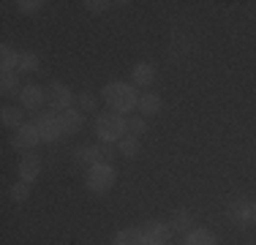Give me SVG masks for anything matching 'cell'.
<instances>
[{"instance_id": "cell-1", "label": "cell", "mask_w": 256, "mask_h": 245, "mask_svg": "<svg viewBox=\"0 0 256 245\" xmlns=\"http://www.w3.org/2000/svg\"><path fill=\"white\" fill-rule=\"evenodd\" d=\"M104 101L109 104V112H131L134 106H139V96H136V88L134 84H126V82H109L104 88Z\"/></svg>"}, {"instance_id": "cell-2", "label": "cell", "mask_w": 256, "mask_h": 245, "mask_svg": "<svg viewBox=\"0 0 256 245\" xmlns=\"http://www.w3.org/2000/svg\"><path fill=\"white\" fill-rule=\"evenodd\" d=\"M114 180H118V172H114L112 164H93V166L88 169L84 186L93 194H106V191H112Z\"/></svg>"}, {"instance_id": "cell-3", "label": "cell", "mask_w": 256, "mask_h": 245, "mask_svg": "<svg viewBox=\"0 0 256 245\" xmlns=\"http://www.w3.org/2000/svg\"><path fill=\"white\" fill-rule=\"evenodd\" d=\"M96 134H98L101 142H118V139H123L126 134V120L120 118L118 112H104L96 118Z\"/></svg>"}, {"instance_id": "cell-4", "label": "cell", "mask_w": 256, "mask_h": 245, "mask_svg": "<svg viewBox=\"0 0 256 245\" xmlns=\"http://www.w3.org/2000/svg\"><path fill=\"white\" fill-rule=\"evenodd\" d=\"M226 218L237 226H251V224H256L254 204L248 199H232L226 204Z\"/></svg>"}, {"instance_id": "cell-5", "label": "cell", "mask_w": 256, "mask_h": 245, "mask_svg": "<svg viewBox=\"0 0 256 245\" xmlns=\"http://www.w3.org/2000/svg\"><path fill=\"white\" fill-rule=\"evenodd\" d=\"M33 126L38 128V134H41V142H54V139L60 136V122H58V112H38L33 118Z\"/></svg>"}, {"instance_id": "cell-6", "label": "cell", "mask_w": 256, "mask_h": 245, "mask_svg": "<svg viewBox=\"0 0 256 245\" xmlns=\"http://www.w3.org/2000/svg\"><path fill=\"white\" fill-rule=\"evenodd\" d=\"M46 101H50L52 112H66V109H71V104H74V93H71L68 84L52 82L50 88H46Z\"/></svg>"}, {"instance_id": "cell-7", "label": "cell", "mask_w": 256, "mask_h": 245, "mask_svg": "<svg viewBox=\"0 0 256 245\" xmlns=\"http://www.w3.org/2000/svg\"><path fill=\"white\" fill-rule=\"evenodd\" d=\"M58 122H60V131L66 136H74V134L82 131V122H84V114L79 109H66V112H58Z\"/></svg>"}, {"instance_id": "cell-8", "label": "cell", "mask_w": 256, "mask_h": 245, "mask_svg": "<svg viewBox=\"0 0 256 245\" xmlns=\"http://www.w3.org/2000/svg\"><path fill=\"white\" fill-rule=\"evenodd\" d=\"M142 232H144V237H148V245H166L169 237H172L169 224H161V220H148Z\"/></svg>"}, {"instance_id": "cell-9", "label": "cell", "mask_w": 256, "mask_h": 245, "mask_svg": "<svg viewBox=\"0 0 256 245\" xmlns=\"http://www.w3.org/2000/svg\"><path fill=\"white\" fill-rule=\"evenodd\" d=\"M38 142H41V134H38V128H36L33 122H30V126L16 128V134L11 136V144H14L16 150H28V147H33Z\"/></svg>"}, {"instance_id": "cell-10", "label": "cell", "mask_w": 256, "mask_h": 245, "mask_svg": "<svg viewBox=\"0 0 256 245\" xmlns=\"http://www.w3.org/2000/svg\"><path fill=\"white\" fill-rule=\"evenodd\" d=\"M20 101L25 109H41V104L46 101V90L38 88V84H25L20 93Z\"/></svg>"}, {"instance_id": "cell-11", "label": "cell", "mask_w": 256, "mask_h": 245, "mask_svg": "<svg viewBox=\"0 0 256 245\" xmlns=\"http://www.w3.org/2000/svg\"><path fill=\"white\" fill-rule=\"evenodd\" d=\"M38 174H41V161H38V156L28 152V156L20 161V180L33 182V180H38Z\"/></svg>"}, {"instance_id": "cell-12", "label": "cell", "mask_w": 256, "mask_h": 245, "mask_svg": "<svg viewBox=\"0 0 256 245\" xmlns=\"http://www.w3.org/2000/svg\"><path fill=\"white\" fill-rule=\"evenodd\" d=\"M169 229L182 232V234H191L194 232V216L188 210H174L172 218H169Z\"/></svg>"}, {"instance_id": "cell-13", "label": "cell", "mask_w": 256, "mask_h": 245, "mask_svg": "<svg viewBox=\"0 0 256 245\" xmlns=\"http://www.w3.org/2000/svg\"><path fill=\"white\" fill-rule=\"evenodd\" d=\"M131 79L134 84H139V88H148V84H153L156 79V66L153 63H136L131 71Z\"/></svg>"}, {"instance_id": "cell-14", "label": "cell", "mask_w": 256, "mask_h": 245, "mask_svg": "<svg viewBox=\"0 0 256 245\" xmlns=\"http://www.w3.org/2000/svg\"><path fill=\"white\" fill-rule=\"evenodd\" d=\"M114 245H148V237L139 229H120L114 234Z\"/></svg>"}, {"instance_id": "cell-15", "label": "cell", "mask_w": 256, "mask_h": 245, "mask_svg": "<svg viewBox=\"0 0 256 245\" xmlns=\"http://www.w3.org/2000/svg\"><path fill=\"white\" fill-rule=\"evenodd\" d=\"M161 106H164V104H161V96H158V93H142V96H139V112L148 114V118H150V114H158V112H161Z\"/></svg>"}, {"instance_id": "cell-16", "label": "cell", "mask_w": 256, "mask_h": 245, "mask_svg": "<svg viewBox=\"0 0 256 245\" xmlns=\"http://www.w3.org/2000/svg\"><path fill=\"white\" fill-rule=\"evenodd\" d=\"M16 63H20V54H16L8 44L0 46V71H3V74L16 71Z\"/></svg>"}, {"instance_id": "cell-17", "label": "cell", "mask_w": 256, "mask_h": 245, "mask_svg": "<svg viewBox=\"0 0 256 245\" xmlns=\"http://www.w3.org/2000/svg\"><path fill=\"white\" fill-rule=\"evenodd\" d=\"M186 245H218V237L207 229H194L191 234H186Z\"/></svg>"}, {"instance_id": "cell-18", "label": "cell", "mask_w": 256, "mask_h": 245, "mask_svg": "<svg viewBox=\"0 0 256 245\" xmlns=\"http://www.w3.org/2000/svg\"><path fill=\"white\" fill-rule=\"evenodd\" d=\"M0 120H3L6 128H22V109H16V106H3Z\"/></svg>"}, {"instance_id": "cell-19", "label": "cell", "mask_w": 256, "mask_h": 245, "mask_svg": "<svg viewBox=\"0 0 256 245\" xmlns=\"http://www.w3.org/2000/svg\"><path fill=\"white\" fill-rule=\"evenodd\" d=\"M74 161L82 166H93L96 164V144H82L74 150Z\"/></svg>"}, {"instance_id": "cell-20", "label": "cell", "mask_w": 256, "mask_h": 245, "mask_svg": "<svg viewBox=\"0 0 256 245\" xmlns=\"http://www.w3.org/2000/svg\"><path fill=\"white\" fill-rule=\"evenodd\" d=\"M0 93H3V96H16V93H22L20 79H16L14 71H11V74H3V79H0Z\"/></svg>"}, {"instance_id": "cell-21", "label": "cell", "mask_w": 256, "mask_h": 245, "mask_svg": "<svg viewBox=\"0 0 256 245\" xmlns=\"http://www.w3.org/2000/svg\"><path fill=\"white\" fill-rule=\"evenodd\" d=\"M112 158H114V144L112 142L96 144V164H112Z\"/></svg>"}, {"instance_id": "cell-22", "label": "cell", "mask_w": 256, "mask_h": 245, "mask_svg": "<svg viewBox=\"0 0 256 245\" xmlns=\"http://www.w3.org/2000/svg\"><path fill=\"white\" fill-rule=\"evenodd\" d=\"M120 152H123V158H136L139 156V139L126 134V136L120 139Z\"/></svg>"}, {"instance_id": "cell-23", "label": "cell", "mask_w": 256, "mask_h": 245, "mask_svg": "<svg viewBox=\"0 0 256 245\" xmlns=\"http://www.w3.org/2000/svg\"><path fill=\"white\" fill-rule=\"evenodd\" d=\"M144 131H148V120H144V118H128L126 120V134H128V136H142V134Z\"/></svg>"}, {"instance_id": "cell-24", "label": "cell", "mask_w": 256, "mask_h": 245, "mask_svg": "<svg viewBox=\"0 0 256 245\" xmlns=\"http://www.w3.org/2000/svg\"><path fill=\"white\" fill-rule=\"evenodd\" d=\"M76 104H79V112H82V114H93L96 109H98V101H96L93 93H79Z\"/></svg>"}, {"instance_id": "cell-25", "label": "cell", "mask_w": 256, "mask_h": 245, "mask_svg": "<svg viewBox=\"0 0 256 245\" xmlns=\"http://www.w3.org/2000/svg\"><path fill=\"white\" fill-rule=\"evenodd\" d=\"M11 199H14L16 204L28 202V199H30V182H25V180L14 182V186H11Z\"/></svg>"}, {"instance_id": "cell-26", "label": "cell", "mask_w": 256, "mask_h": 245, "mask_svg": "<svg viewBox=\"0 0 256 245\" xmlns=\"http://www.w3.org/2000/svg\"><path fill=\"white\" fill-rule=\"evenodd\" d=\"M16 71H20V74H33V71H38V58H36V54H20Z\"/></svg>"}, {"instance_id": "cell-27", "label": "cell", "mask_w": 256, "mask_h": 245, "mask_svg": "<svg viewBox=\"0 0 256 245\" xmlns=\"http://www.w3.org/2000/svg\"><path fill=\"white\" fill-rule=\"evenodd\" d=\"M44 8V0H20L16 3V11L20 14H38Z\"/></svg>"}, {"instance_id": "cell-28", "label": "cell", "mask_w": 256, "mask_h": 245, "mask_svg": "<svg viewBox=\"0 0 256 245\" xmlns=\"http://www.w3.org/2000/svg\"><path fill=\"white\" fill-rule=\"evenodd\" d=\"M109 6L112 3H106V0H84V8H88L90 14H104Z\"/></svg>"}, {"instance_id": "cell-29", "label": "cell", "mask_w": 256, "mask_h": 245, "mask_svg": "<svg viewBox=\"0 0 256 245\" xmlns=\"http://www.w3.org/2000/svg\"><path fill=\"white\" fill-rule=\"evenodd\" d=\"M251 204H254V216H256V202H251Z\"/></svg>"}]
</instances>
